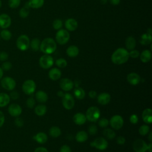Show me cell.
I'll use <instances>...</instances> for the list:
<instances>
[{"instance_id":"obj_53","label":"cell","mask_w":152,"mask_h":152,"mask_svg":"<svg viewBox=\"0 0 152 152\" xmlns=\"http://www.w3.org/2000/svg\"><path fill=\"white\" fill-rule=\"evenodd\" d=\"M5 122V116L2 112L0 110V127H1Z\"/></svg>"},{"instance_id":"obj_42","label":"cell","mask_w":152,"mask_h":152,"mask_svg":"<svg viewBox=\"0 0 152 152\" xmlns=\"http://www.w3.org/2000/svg\"><path fill=\"white\" fill-rule=\"evenodd\" d=\"M52 26L55 30H60L62 27V21L60 19H56L52 23Z\"/></svg>"},{"instance_id":"obj_1","label":"cell","mask_w":152,"mask_h":152,"mask_svg":"<svg viewBox=\"0 0 152 152\" xmlns=\"http://www.w3.org/2000/svg\"><path fill=\"white\" fill-rule=\"evenodd\" d=\"M129 52L128 50L119 48L116 49L111 56L112 62L116 65H122L126 62L129 59Z\"/></svg>"},{"instance_id":"obj_50","label":"cell","mask_w":152,"mask_h":152,"mask_svg":"<svg viewBox=\"0 0 152 152\" xmlns=\"http://www.w3.org/2000/svg\"><path fill=\"white\" fill-rule=\"evenodd\" d=\"M8 58V55L7 52L2 51L0 52V61H5Z\"/></svg>"},{"instance_id":"obj_58","label":"cell","mask_w":152,"mask_h":152,"mask_svg":"<svg viewBox=\"0 0 152 152\" xmlns=\"http://www.w3.org/2000/svg\"><path fill=\"white\" fill-rule=\"evenodd\" d=\"M57 95L60 97H62L64 95V93L62 91H58V93H57Z\"/></svg>"},{"instance_id":"obj_41","label":"cell","mask_w":152,"mask_h":152,"mask_svg":"<svg viewBox=\"0 0 152 152\" xmlns=\"http://www.w3.org/2000/svg\"><path fill=\"white\" fill-rule=\"evenodd\" d=\"M21 3V0H9L8 5L11 8H16L19 7Z\"/></svg>"},{"instance_id":"obj_14","label":"cell","mask_w":152,"mask_h":152,"mask_svg":"<svg viewBox=\"0 0 152 152\" xmlns=\"http://www.w3.org/2000/svg\"><path fill=\"white\" fill-rule=\"evenodd\" d=\"M8 113L13 117H18L22 113V109L21 106L16 103H12L10 105L8 109Z\"/></svg>"},{"instance_id":"obj_48","label":"cell","mask_w":152,"mask_h":152,"mask_svg":"<svg viewBox=\"0 0 152 152\" xmlns=\"http://www.w3.org/2000/svg\"><path fill=\"white\" fill-rule=\"evenodd\" d=\"M129 121L132 124H136L138 122V117L136 114H132L129 117Z\"/></svg>"},{"instance_id":"obj_36","label":"cell","mask_w":152,"mask_h":152,"mask_svg":"<svg viewBox=\"0 0 152 152\" xmlns=\"http://www.w3.org/2000/svg\"><path fill=\"white\" fill-rule=\"evenodd\" d=\"M0 37L5 40H9L12 37V34L9 30L7 29H3L0 33Z\"/></svg>"},{"instance_id":"obj_3","label":"cell","mask_w":152,"mask_h":152,"mask_svg":"<svg viewBox=\"0 0 152 152\" xmlns=\"http://www.w3.org/2000/svg\"><path fill=\"white\" fill-rule=\"evenodd\" d=\"M100 116V109L96 106H91L88 108L86 111V117L90 122H95L99 120Z\"/></svg>"},{"instance_id":"obj_56","label":"cell","mask_w":152,"mask_h":152,"mask_svg":"<svg viewBox=\"0 0 152 152\" xmlns=\"http://www.w3.org/2000/svg\"><path fill=\"white\" fill-rule=\"evenodd\" d=\"M121 0H110V2L113 5H118L120 4Z\"/></svg>"},{"instance_id":"obj_2","label":"cell","mask_w":152,"mask_h":152,"mask_svg":"<svg viewBox=\"0 0 152 152\" xmlns=\"http://www.w3.org/2000/svg\"><path fill=\"white\" fill-rule=\"evenodd\" d=\"M56 49V42L50 37H47L40 43V50L45 54L50 55L53 53Z\"/></svg>"},{"instance_id":"obj_24","label":"cell","mask_w":152,"mask_h":152,"mask_svg":"<svg viewBox=\"0 0 152 152\" xmlns=\"http://www.w3.org/2000/svg\"><path fill=\"white\" fill-rule=\"evenodd\" d=\"M136 46V40L133 36H128L125 40V46L126 50H131L134 49Z\"/></svg>"},{"instance_id":"obj_37","label":"cell","mask_w":152,"mask_h":152,"mask_svg":"<svg viewBox=\"0 0 152 152\" xmlns=\"http://www.w3.org/2000/svg\"><path fill=\"white\" fill-rule=\"evenodd\" d=\"M139 134L142 136H145L150 132V127L147 125H142L138 129Z\"/></svg>"},{"instance_id":"obj_44","label":"cell","mask_w":152,"mask_h":152,"mask_svg":"<svg viewBox=\"0 0 152 152\" xmlns=\"http://www.w3.org/2000/svg\"><path fill=\"white\" fill-rule=\"evenodd\" d=\"M88 132L89 134H90L91 135H95L97 132V126L94 124L90 125L88 128Z\"/></svg>"},{"instance_id":"obj_60","label":"cell","mask_w":152,"mask_h":152,"mask_svg":"<svg viewBox=\"0 0 152 152\" xmlns=\"http://www.w3.org/2000/svg\"><path fill=\"white\" fill-rule=\"evenodd\" d=\"M3 74H4V72H3V70L0 67V80L2 79V76H3Z\"/></svg>"},{"instance_id":"obj_34","label":"cell","mask_w":152,"mask_h":152,"mask_svg":"<svg viewBox=\"0 0 152 152\" xmlns=\"http://www.w3.org/2000/svg\"><path fill=\"white\" fill-rule=\"evenodd\" d=\"M103 135L108 140H112L116 137L115 132L110 128H106L103 131Z\"/></svg>"},{"instance_id":"obj_29","label":"cell","mask_w":152,"mask_h":152,"mask_svg":"<svg viewBox=\"0 0 152 152\" xmlns=\"http://www.w3.org/2000/svg\"><path fill=\"white\" fill-rule=\"evenodd\" d=\"M88 139V134L84 131H78L75 135V140L78 142H83Z\"/></svg>"},{"instance_id":"obj_17","label":"cell","mask_w":152,"mask_h":152,"mask_svg":"<svg viewBox=\"0 0 152 152\" xmlns=\"http://www.w3.org/2000/svg\"><path fill=\"white\" fill-rule=\"evenodd\" d=\"M96 97L97 102L102 105H106L108 104L111 99L110 95L106 92L100 93Z\"/></svg>"},{"instance_id":"obj_12","label":"cell","mask_w":152,"mask_h":152,"mask_svg":"<svg viewBox=\"0 0 152 152\" xmlns=\"http://www.w3.org/2000/svg\"><path fill=\"white\" fill-rule=\"evenodd\" d=\"M135 152H146L147 151V144L142 139H137L132 144Z\"/></svg>"},{"instance_id":"obj_63","label":"cell","mask_w":152,"mask_h":152,"mask_svg":"<svg viewBox=\"0 0 152 152\" xmlns=\"http://www.w3.org/2000/svg\"></svg>"},{"instance_id":"obj_46","label":"cell","mask_w":152,"mask_h":152,"mask_svg":"<svg viewBox=\"0 0 152 152\" xmlns=\"http://www.w3.org/2000/svg\"><path fill=\"white\" fill-rule=\"evenodd\" d=\"M140 52L138 50H130V52H129V57H131L132 58H137L140 56Z\"/></svg>"},{"instance_id":"obj_43","label":"cell","mask_w":152,"mask_h":152,"mask_svg":"<svg viewBox=\"0 0 152 152\" xmlns=\"http://www.w3.org/2000/svg\"><path fill=\"white\" fill-rule=\"evenodd\" d=\"M35 104H36V100L33 97H28L26 100V105L30 109L33 108L34 107Z\"/></svg>"},{"instance_id":"obj_10","label":"cell","mask_w":152,"mask_h":152,"mask_svg":"<svg viewBox=\"0 0 152 152\" xmlns=\"http://www.w3.org/2000/svg\"><path fill=\"white\" fill-rule=\"evenodd\" d=\"M109 124L112 128L115 130H118L124 125V119L121 115H113L109 121Z\"/></svg>"},{"instance_id":"obj_59","label":"cell","mask_w":152,"mask_h":152,"mask_svg":"<svg viewBox=\"0 0 152 152\" xmlns=\"http://www.w3.org/2000/svg\"><path fill=\"white\" fill-rule=\"evenodd\" d=\"M148 140H149V141H150V142H152V132H151V131L150 132V133H149V134H148Z\"/></svg>"},{"instance_id":"obj_33","label":"cell","mask_w":152,"mask_h":152,"mask_svg":"<svg viewBox=\"0 0 152 152\" xmlns=\"http://www.w3.org/2000/svg\"><path fill=\"white\" fill-rule=\"evenodd\" d=\"M140 43L143 45H147L151 43V35L148 33H145L141 35L140 39Z\"/></svg>"},{"instance_id":"obj_45","label":"cell","mask_w":152,"mask_h":152,"mask_svg":"<svg viewBox=\"0 0 152 152\" xmlns=\"http://www.w3.org/2000/svg\"><path fill=\"white\" fill-rule=\"evenodd\" d=\"M12 68V64L10 62H4L1 66V68L4 71H9Z\"/></svg>"},{"instance_id":"obj_23","label":"cell","mask_w":152,"mask_h":152,"mask_svg":"<svg viewBox=\"0 0 152 152\" xmlns=\"http://www.w3.org/2000/svg\"><path fill=\"white\" fill-rule=\"evenodd\" d=\"M33 138L39 144H44L48 141V135L45 132H40L34 135Z\"/></svg>"},{"instance_id":"obj_25","label":"cell","mask_w":152,"mask_h":152,"mask_svg":"<svg viewBox=\"0 0 152 152\" xmlns=\"http://www.w3.org/2000/svg\"><path fill=\"white\" fill-rule=\"evenodd\" d=\"M140 60L142 62L147 63L151 59V52L149 50H144L140 54Z\"/></svg>"},{"instance_id":"obj_15","label":"cell","mask_w":152,"mask_h":152,"mask_svg":"<svg viewBox=\"0 0 152 152\" xmlns=\"http://www.w3.org/2000/svg\"><path fill=\"white\" fill-rule=\"evenodd\" d=\"M11 17L7 14H0V27L4 29L7 28L11 26Z\"/></svg>"},{"instance_id":"obj_22","label":"cell","mask_w":152,"mask_h":152,"mask_svg":"<svg viewBox=\"0 0 152 152\" xmlns=\"http://www.w3.org/2000/svg\"><path fill=\"white\" fill-rule=\"evenodd\" d=\"M35 97L36 100L41 103H44L47 102L48 99V96L47 93L43 90H39L36 93Z\"/></svg>"},{"instance_id":"obj_18","label":"cell","mask_w":152,"mask_h":152,"mask_svg":"<svg viewBox=\"0 0 152 152\" xmlns=\"http://www.w3.org/2000/svg\"><path fill=\"white\" fill-rule=\"evenodd\" d=\"M65 26L67 30L72 31L77 28L78 22L74 18H70L65 21Z\"/></svg>"},{"instance_id":"obj_51","label":"cell","mask_w":152,"mask_h":152,"mask_svg":"<svg viewBox=\"0 0 152 152\" xmlns=\"http://www.w3.org/2000/svg\"><path fill=\"white\" fill-rule=\"evenodd\" d=\"M59 152H71V149L68 145L65 144L61 147Z\"/></svg>"},{"instance_id":"obj_54","label":"cell","mask_w":152,"mask_h":152,"mask_svg":"<svg viewBox=\"0 0 152 152\" xmlns=\"http://www.w3.org/2000/svg\"><path fill=\"white\" fill-rule=\"evenodd\" d=\"M34 152H49V151L45 147H39L34 150Z\"/></svg>"},{"instance_id":"obj_57","label":"cell","mask_w":152,"mask_h":152,"mask_svg":"<svg viewBox=\"0 0 152 152\" xmlns=\"http://www.w3.org/2000/svg\"><path fill=\"white\" fill-rule=\"evenodd\" d=\"M147 151L148 152H152V143L150 142L147 144Z\"/></svg>"},{"instance_id":"obj_21","label":"cell","mask_w":152,"mask_h":152,"mask_svg":"<svg viewBox=\"0 0 152 152\" xmlns=\"http://www.w3.org/2000/svg\"><path fill=\"white\" fill-rule=\"evenodd\" d=\"M61 75H62V73L61 70L57 68H52L49 71V74H48L49 78L53 81H56L59 80L61 78Z\"/></svg>"},{"instance_id":"obj_11","label":"cell","mask_w":152,"mask_h":152,"mask_svg":"<svg viewBox=\"0 0 152 152\" xmlns=\"http://www.w3.org/2000/svg\"><path fill=\"white\" fill-rule=\"evenodd\" d=\"M1 85L4 89L11 91L15 88L16 86V82L12 77H5L1 79Z\"/></svg>"},{"instance_id":"obj_8","label":"cell","mask_w":152,"mask_h":152,"mask_svg":"<svg viewBox=\"0 0 152 152\" xmlns=\"http://www.w3.org/2000/svg\"><path fill=\"white\" fill-rule=\"evenodd\" d=\"M62 103L63 106L66 110L72 109L75 104V100L73 96L69 93H65L62 97Z\"/></svg>"},{"instance_id":"obj_32","label":"cell","mask_w":152,"mask_h":152,"mask_svg":"<svg viewBox=\"0 0 152 152\" xmlns=\"http://www.w3.org/2000/svg\"><path fill=\"white\" fill-rule=\"evenodd\" d=\"M49 135H50V137H52L53 138H57L61 135V131L59 127L53 126H52L49 129Z\"/></svg>"},{"instance_id":"obj_31","label":"cell","mask_w":152,"mask_h":152,"mask_svg":"<svg viewBox=\"0 0 152 152\" xmlns=\"http://www.w3.org/2000/svg\"><path fill=\"white\" fill-rule=\"evenodd\" d=\"M46 111L47 107L44 104H39L34 108V112L39 116H43L46 113Z\"/></svg>"},{"instance_id":"obj_19","label":"cell","mask_w":152,"mask_h":152,"mask_svg":"<svg viewBox=\"0 0 152 152\" xmlns=\"http://www.w3.org/2000/svg\"><path fill=\"white\" fill-rule=\"evenodd\" d=\"M87 121L86 115L82 113H76L73 116L74 122L78 125H82L86 123Z\"/></svg>"},{"instance_id":"obj_61","label":"cell","mask_w":152,"mask_h":152,"mask_svg":"<svg viewBox=\"0 0 152 152\" xmlns=\"http://www.w3.org/2000/svg\"><path fill=\"white\" fill-rule=\"evenodd\" d=\"M100 2L103 4H104L107 2V0H100Z\"/></svg>"},{"instance_id":"obj_40","label":"cell","mask_w":152,"mask_h":152,"mask_svg":"<svg viewBox=\"0 0 152 152\" xmlns=\"http://www.w3.org/2000/svg\"><path fill=\"white\" fill-rule=\"evenodd\" d=\"M109 124V121L104 118H102L99 119L98 120V125L101 128H106Z\"/></svg>"},{"instance_id":"obj_16","label":"cell","mask_w":152,"mask_h":152,"mask_svg":"<svg viewBox=\"0 0 152 152\" xmlns=\"http://www.w3.org/2000/svg\"><path fill=\"white\" fill-rule=\"evenodd\" d=\"M126 80L129 84L132 86L137 85L141 81L140 76L136 72H130L126 76Z\"/></svg>"},{"instance_id":"obj_38","label":"cell","mask_w":152,"mask_h":152,"mask_svg":"<svg viewBox=\"0 0 152 152\" xmlns=\"http://www.w3.org/2000/svg\"><path fill=\"white\" fill-rule=\"evenodd\" d=\"M28 8H29L28 6L27 5H26L25 7H24L20 9V10L19 11V15L21 18H25L28 15V14H29Z\"/></svg>"},{"instance_id":"obj_13","label":"cell","mask_w":152,"mask_h":152,"mask_svg":"<svg viewBox=\"0 0 152 152\" xmlns=\"http://www.w3.org/2000/svg\"><path fill=\"white\" fill-rule=\"evenodd\" d=\"M59 86L62 90L65 91H69L73 88L74 83L69 78H64L60 80Z\"/></svg>"},{"instance_id":"obj_20","label":"cell","mask_w":152,"mask_h":152,"mask_svg":"<svg viewBox=\"0 0 152 152\" xmlns=\"http://www.w3.org/2000/svg\"><path fill=\"white\" fill-rule=\"evenodd\" d=\"M142 119L146 124L152 123V110L150 108L144 109L142 113Z\"/></svg>"},{"instance_id":"obj_30","label":"cell","mask_w":152,"mask_h":152,"mask_svg":"<svg viewBox=\"0 0 152 152\" xmlns=\"http://www.w3.org/2000/svg\"><path fill=\"white\" fill-rule=\"evenodd\" d=\"M10 102V97L8 94L5 93H0V107L6 106Z\"/></svg>"},{"instance_id":"obj_5","label":"cell","mask_w":152,"mask_h":152,"mask_svg":"<svg viewBox=\"0 0 152 152\" xmlns=\"http://www.w3.org/2000/svg\"><path fill=\"white\" fill-rule=\"evenodd\" d=\"M70 35L66 30L60 29L56 33L55 38L57 43L63 45L66 44L69 40Z\"/></svg>"},{"instance_id":"obj_7","label":"cell","mask_w":152,"mask_h":152,"mask_svg":"<svg viewBox=\"0 0 152 152\" xmlns=\"http://www.w3.org/2000/svg\"><path fill=\"white\" fill-rule=\"evenodd\" d=\"M36 83L32 80H26L22 85L23 91L27 95H31L33 94V93H34L36 90Z\"/></svg>"},{"instance_id":"obj_55","label":"cell","mask_w":152,"mask_h":152,"mask_svg":"<svg viewBox=\"0 0 152 152\" xmlns=\"http://www.w3.org/2000/svg\"><path fill=\"white\" fill-rule=\"evenodd\" d=\"M88 96L91 99H94L97 97V93L96 91L91 90L88 92Z\"/></svg>"},{"instance_id":"obj_9","label":"cell","mask_w":152,"mask_h":152,"mask_svg":"<svg viewBox=\"0 0 152 152\" xmlns=\"http://www.w3.org/2000/svg\"><path fill=\"white\" fill-rule=\"evenodd\" d=\"M54 61L53 58L49 55L45 54L42 56L39 59V65L43 69H49L53 65Z\"/></svg>"},{"instance_id":"obj_47","label":"cell","mask_w":152,"mask_h":152,"mask_svg":"<svg viewBox=\"0 0 152 152\" xmlns=\"http://www.w3.org/2000/svg\"><path fill=\"white\" fill-rule=\"evenodd\" d=\"M14 123H15V125L17 127H22L24 125V121L22 118L18 116V117H16V119H15Z\"/></svg>"},{"instance_id":"obj_62","label":"cell","mask_w":152,"mask_h":152,"mask_svg":"<svg viewBox=\"0 0 152 152\" xmlns=\"http://www.w3.org/2000/svg\"><path fill=\"white\" fill-rule=\"evenodd\" d=\"M1 6H2V1L1 0H0V8L1 7Z\"/></svg>"},{"instance_id":"obj_52","label":"cell","mask_w":152,"mask_h":152,"mask_svg":"<svg viewBox=\"0 0 152 152\" xmlns=\"http://www.w3.org/2000/svg\"><path fill=\"white\" fill-rule=\"evenodd\" d=\"M125 138L123 136H119L116 139V142L119 145H124L125 142Z\"/></svg>"},{"instance_id":"obj_4","label":"cell","mask_w":152,"mask_h":152,"mask_svg":"<svg viewBox=\"0 0 152 152\" xmlns=\"http://www.w3.org/2000/svg\"><path fill=\"white\" fill-rule=\"evenodd\" d=\"M30 39L25 34L20 36L16 41V45L18 49L21 51H25L30 46Z\"/></svg>"},{"instance_id":"obj_39","label":"cell","mask_w":152,"mask_h":152,"mask_svg":"<svg viewBox=\"0 0 152 152\" xmlns=\"http://www.w3.org/2000/svg\"><path fill=\"white\" fill-rule=\"evenodd\" d=\"M56 65L61 68H64L67 65V61L64 58H59L55 61Z\"/></svg>"},{"instance_id":"obj_27","label":"cell","mask_w":152,"mask_h":152,"mask_svg":"<svg viewBox=\"0 0 152 152\" xmlns=\"http://www.w3.org/2000/svg\"><path fill=\"white\" fill-rule=\"evenodd\" d=\"M44 4V0H29L27 5L29 8L37 9L41 8Z\"/></svg>"},{"instance_id":"obj_28","label":"cell","mask_w":152,"mask_h":152,"mask_svg":"<svg viewBox=\"0 0 152 152\" xmlns=\"http://www.w3.org/2000/svg\"><path fill=\"white\" fill-rule=\"evenodd\" d=\"M74 96L76 97V99L79 100H82L86 96V92L83 88L78 86V87H75L74 90Z\"/></svg>"},{"instance_id":"obj_26","label":"cell","mask_w":152,"mask_h":152,"mask_svg":"<svg viewBox=\"0 0 152 152\" xmlns=\"http://www.w3.org/2000/svg\"><path fill=\"white\" fill-rule=\"evenodd\" d=\"M66 53L68 56L71 58H74L78 55L79 49L77 46L75 45H71L67 48Z\"/></svg>"},{"instance_id":"obj_49","label":"cell","mask_w":152,"mask_h":152,"mask_svg":"<svg viewBox=\"0 0 152 152\" xmlns=\"http://www.w3.org/2000/svg\"><path fill=\"white\" fill-rule=\"evenodd\" d=\"M9 96L10 99H12V100H17L19 98L20 94L17 91H12L10 93Z\"/></svg>"},{"instance_id":"obj_35","label":"cell","mask_w":152,"mask_h":152,"mask_svg":"<svg viewBox=\"0 0 152 152\" xmlns=\"http://www.w3.org/2000/svg\"><path fill=\"white\" fill-rule=\"evenodd\" d=\"M40 43L41 42L39 39L37 38H34L30 42V46L33 51H37L39 49H40Z\"/></svg>"},{"instance_id":"obj_6","label":"cell","mask_w":152,"mask_h":152,"mask_svg":"<svg viewBox=\"0 0 152 152\" xmlns=\"http://www.w3.org/2000/svg\"><path fill=\"white\" fill-rule=\"evenodd\" d=\"M90 145L91 147H94L96 149L104 150L108 147V142L103 137H98L91 142Z\"/></svg>"}]
</instances>
